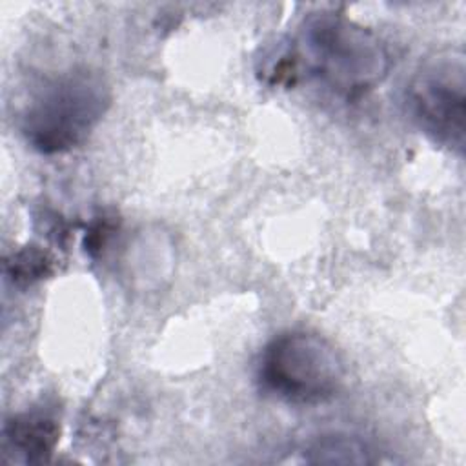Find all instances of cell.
Returning a JSON list of instances; mask_svg holds the SVG:
<instances>
[{
  "label": "cell",
  "instance_id": "cell-1",
  "mask_svg": "<svg viewBox=\"0 0 466 466\" xmlns=\"http://www.w3.org/2000/svg\"><path fill=\"white\" fill-rule=\"evenodd\" d=\"M291 46L300 73L344 98H359L380 86L391 66L379 35L335 11L304 16Z\"/></svg>",
  "mask_w": 466,
  "mask_h": 466
},
{
  "label": "cell",
  "instance_id": "cell-2",
  "mask_svg": "<svg viewBox=\"0 0 466 466\" xmlns=\"http://www.w3.org/2000/svg\"><path fill=\"white\" fill-rule=\"evenodd\" d=\"M109 104L107 80L98 71L75 67L36 91L22 113L20 131L38 153H66L91 135Z\"/></svg>",
  "mask_w": 466,
  "mask_h": 466
},
{
  "label": "cell",
  "instance_id": "cell-3",
  "mask_svg": "<svg viewBox=\"0 0 466 466\" xmlns=\"http://www.w3.org/2000/svg\"><path fill=\"white\" fill-rule=\"evenodd\" d=\"M346 366L337 348L308 329L275 335L262 350L257 379L264 391L299 406L322 404L344 384Z\"/></svg>",
  "mask_w": 466,
  "mask_h": 466
},
{
  "label": "cell",
  "instance_id": "cell-4",
  "mask_svg": "<svg viewBox=\"0 0 466 466\" xmlns=\"http://www.w3.org/2000/svg\"><path fill=\"white\" fill-rule=\"evenodd\" d=\"M411 120L437 144L462 153L466 126V60L462 51L430 58L406 91Z\"/></svg>",
  "mask_w": 466,
  "mask_h": 466
},
{
  "label": "cell",
  "instance_id": "cell-5",
  "mask_svg": "<svg viewBox=\"0 0 466 466\" xmlns=\"http://www.w3.org/2000/svg\"><path fill=\"white\" fill-rule=\"evenodd\" d=\"M60 439V424L46 410H29L4 422V451L15 455V462L36 464L49 459Z\"/></svg>",
  "mask_w": 466,
  "mask_h": 466
},
{
  "label": "cell",
  "instance_id": "cell-6",
  "mask_svg": "<svg viewBox=\"0 0 466 466\" xmlns=\"http://www.w3.org/2000/svg\"><path fill=\"white\" fill-rule=\"evenodd\" d=\"M160 229H144L135 235L126 249V277L142 289L158 288L173 268V249Z\"/></svg>",
  "mask_w": 466,
  "mask_h": 466
},
{
  "label": "cell",
  "instance_id": "cell-7",
  "mask_svg": "<svg viewBox=\"0 0 466 466\" xmlns=\"http://www.w3.org/2000/svg\"><path fill=\"white\" fill-rule=\"evenodd\" d=\"M373 448L360 437L350 433H329L317 437L304 450L309 464H373Z\"/></svg>",
  "mask_w": 466,
  "mask_h": 466
},
{
  "label": "cell",
  "instance_id": "cell-8",
  "mask_svg": "<svg viewBox=\"0 0 466 466\" xmlns=\"http://www.w3.org/2000/svg\"><path fill=\"white\" fill-rule=\"evenodd\" d=\"M53 257L35 246H27L5 260V273L15 284H31L53 273Z\"/></svg>",
  "mask_w": 466,
  "mask_h": 466
}]
</instances>
